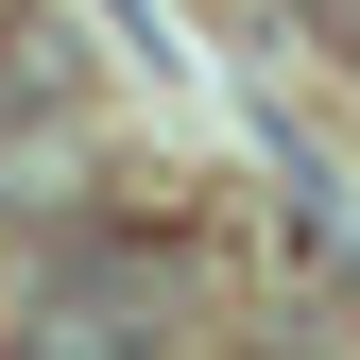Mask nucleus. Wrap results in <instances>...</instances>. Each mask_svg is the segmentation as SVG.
Here are the masks:
<instances>
[{
    "label": "nucleus",
    "instance_id": "obj_1",
    "mask_svg": "<svg viewBox=\"0 0 360 360\" xmlns=\"http://www.w3.org/2000/svg\"><path fill=\"white\" fill-rule=\"evenodd\" d=\"M0 360H189V240L86 223L0 292Z\"/></svg>",
    "mask_w": 360,
    "mask_h": 360
},
{
    "label": "nucleus",
    "instance_id": "obj_3",
    "mask_svg": "<svg viewBox=\"0 0 360 360\" xmlns=\"http://www.w3.org/2000/svg\"><path fill=\"white\" fill-rule=\"evenodd\" d=\"M18 34H34V18H18V0H0V69H18Z\"/></svg>",
    "mask_w": 360,
    "mask_h": 360
},
{
    "label": "nucleus",
    "instance_id": "obj_2",
    "mask_svg": "<svg viewBox=\"0 0 360 360\" xmlns=\"http://www.w3.org/2000/svg\"><path fill=\"white\" fill-rule=\"evenodd\" d=\"M326 52H343V69H360V0H326Z\"/></svg>",
    "mask_w": 360,
    "mask_h": 360
}]
</instances>
